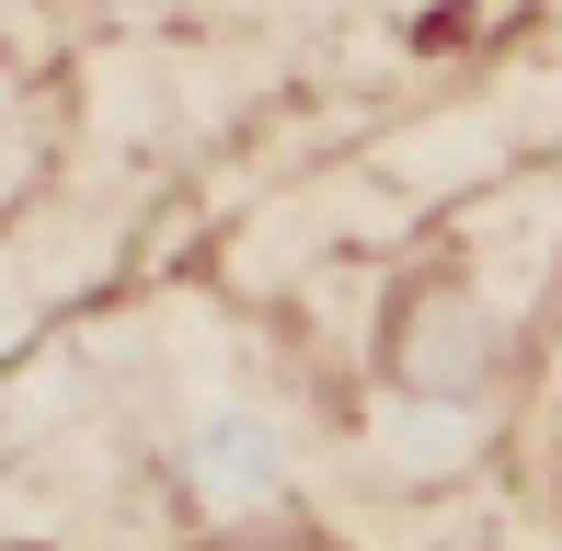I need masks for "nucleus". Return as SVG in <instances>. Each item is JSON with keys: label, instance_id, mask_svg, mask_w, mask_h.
I'll return each instance as SVG.
<instances>
[{"label": "nucleus", "instance_id": "1", "mask_svg": "<svg viewBox=\"0 0 562 551\" xmlns=\"http://www.w3.org/2000/svg\"><path fill=\"white\" fill-rule=\"evenodd\" d=\"M241 551H322V540H299V529H265V540H241Z\"/></svg>", "mask_w": 562, "mask_h": 551}]
</instances>
